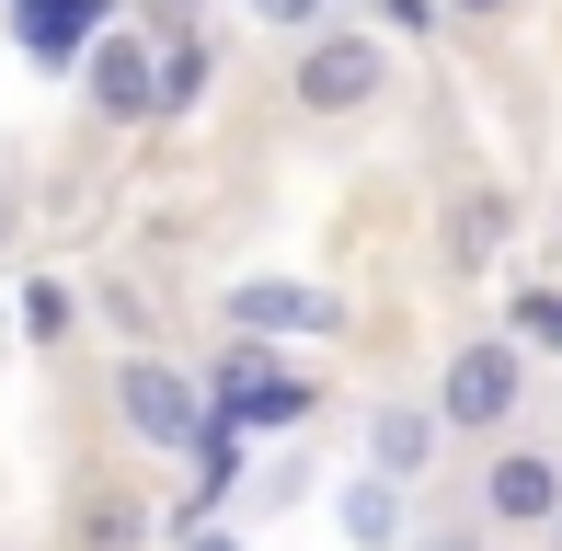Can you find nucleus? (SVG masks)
Here are the masks:
<instances>
[{
    "label": "nucleus",
    "mask_w": 562,
    "mask_h": 551,
    "mask_svg": "<svg viewBox=\"0 0 562 551\" xmlns=\"http://www.w3.org/2000/svg\"><path fill=\"white\" fill-rule=\"evenodd\" d=\"M195 391H207V414L241 425V437H299V425L334 403V391H322V368H299L288 345H241V334L195 368Z\"/></svg>",
    "instance_id": "obj_1"
},
{
    "label": "nucleus",
    "mask_w": 562,
    "mask_h": 551,
    "mask_svg": "<svg viewBox=\"0 0 562 551\" xmlns=\"http://www.w3.org/2000/svg\"><path fill=\"white\" fill-rule=\"evenodd\" d=\"M391 92H402V58H391L379 23H322V35H299V58H288V104L311 115V127L368 115V104H391Z\"/></svg>",
    "instance_id": "obj_2"
},
{
    "label": "nucleus",
    "mask_w": 562,
    "mask_h": 551,
    "mask_svg": "<svg viewBox=\"0 0 562 551\" xmlns=\"http://www.w3.org/2000/svg\"><path fill=\"white\" fill-rule=\"evenodd\" d=\"M115 425L149 448V460H184V448L207 437V391H195V368L161 357V345H126V357H115Z\"/></svg>",
    "instance_id": "obj_3"
},
{
    "label": "nucleus",
    "mask_w": 562,
    "mask_h": 551,
    "mask_svg": "<svg viewBox=\"0 0 562 551\" xmlns=\"http://www.w3.org/2000/svg\"><path fill=\"white\" fill-rule=\"evenodd\" d=\"M437 425L448 437H505L517 425V403H528V357L505 334H471V345H448V368H437Z\"/></svg>",
    "instance_id": "obj_4"
},
{
    "label": "nucleus",
    "mask_w": 562,
    "mask_h": 551,
    "mask_svg": "<svg viewBox=\"0 0 562 551\" xmlns=\"http://www.w3.org/2000/svg\"><path fill=\"white\" fill-rule=\"evenodd\" d=\"M218 322L241 345H334L345 334V299L311 288V276H229V288H218Z\"/></svg>",
    "instance_id": "obj_5"
},
{
    "label": "nucleus",
    "mask_w": 562,
    "mask_h": 551,
    "mask_svg": "<svg viewBox=\"0 0 562 551\" xmlns=\"http://www.w3.org/2000/svg\"><path fill=\"white\" fill-rule=\"evenodd\" d=\"M551 517H562V448L551 437H505L494 460H482V529L540 540Z\"/></svg>",
    "instance_id": "obj_6"
},
{
    "label": "nucleus",
    "mask_w": 562,
    "mask_h": 551,
    "mask_svg": "<svg viewBox=\"0 0 562 551\" xmlns=\"http://www.w3.org/2000/svg\"><path fill=\"white\" fill-rule=\"evenodd\" d=\"M149 58H161V35H149L138 12L81 46V104L104 115V127H149Z\"/></svg>",
    "instance_id": "obj_7"
},
{
    "label": "nucleus",
    "mask_w": 562,
    "mask_h": 551,
    "mask_svg": "<svg viewBox=\"0 0 562 551\" xmlns=\"http://www.w3.org/2000/svg\"><path fill=\"white\" fill-rule=\"evenodd\" d=\"M356 448H368L356 471H379V483H402V494H414L425 471H437L448 425H437V403H425V391H379V403H368V425H356Z\"/></svg>",
    "instance_id": "obj_8"
},
{
    "label": "nucleus",
    "mask_w": 562,
    "mask_h": 551,
    "mask_svg": "<svg viewBox=\"0 0 562 551\" xmlns=\"http://www.w3.org/2000/svg\"><path fill=\"white\" fill-rule=\"evenodd\" d=\"M334 529H345V551H414V494L379 483V471H345L334 483Z\"/></svg>",
    "instance_id": "obj_9"
},
{
    "label": "nucleus",
    "mask_w": 562,
    "mask_h": 551,
    "mask_svg": "<svg viewBox=\"0 0 562 551\" xmlns=\"http://www.w3.org/2000/svg\"><path fill=\"white\" fill-rule=\"evenodd\" d=\"M12 23H23V58L81 69V46L104 35V23H126V0H12Z\"/></svg>",
    "instance_id": "obj_10"
},
{
    "label": "nucleus",
    "mask_w": 562,
    "mask_h": 551,
    "mask_svg": "<svg viewBox=\"0 0 562 551\" xmlns=\"http://www.w3.org/2000/svg\"><path fill=\"white\" fill-rule=\"evenodd\" d=\"M207 92H218V46L195 35H161V58H149V127H184V115H207Z\"/></svg>",
    "instance_id": "obj_11"
},
{
    "label": "nucleus",
    "mask_w": 562,
    "mask_h": 551,
    "mask_svg": "<svg viewBox=\"0 0 562 551\" xmlns=\"http://www.w3.org/2000/svg\"><path fill=\"white\" fill-rule=\"evenodd\" d=\"M505 345H517V357H562V276H528V288L505 299Z\"/></svg>",
    "instance_id": "obj_12"
},
{
    "label": "nucleus",
    "mask_w": 562,
    "mask_h": 551,
    "mask_svg": "<svg viewBox=\"0 0 562 551\" xmlns=\"http://www.w3.org/2000/svg\"><path fill=\"white\" fill-rule=\"evenodd\" d=\"M149 540H161V517L138 494H92L81 506V551H149Z\"/></svg>",
    "instance_id": "obj_13"
},
{
    "label": "nucleus",
    "mask_w": 562,
    "mask_h": 551,
    "mask_svg": "<svg viewBox=\"0 0 562 551\" xmlns=\"http://www.w3.org/2000/svg\"><path fill=\"white\" fill-rule=\"evenodd\" d=\"M12 322H23V345H69V322H81V288H69V276H23Z\"/></svg>",
    "instance_id": "obj_14"
},
{
    "label": "nucleus",
    "mask_w": 562,
    "mask_h": 551,
    "mask_svg": "<svg viewBox=\"0 0 562 551\" xmlns=\"http://www.w3.org/2000/svg\"><path fill=\"white\" fill-rule=\"evenodd\" d=\"M494 241H505V195H471V207H448V254H459V265H494Z\"/></svg>",
    "instance_id": "obj_15"
},
{
    "label": "nucleus",
    "mask_w": 562,
    "mask_h": 551,
    "mask_svg": "<svg viewBox=\"0 0 562 551\" xmlns=\"http://www.w3.org/2000/svg\"><path fill=\"white\" fill-rule=\"evenodd\" d=\"M252 23H265V35H322V23H334V0H241Z\"/></svg>",
    "instance_id": "obj_16"
},
{
    "label": "nucleus",
    "mask_w": 562,
    "mask_h": 551,
    "mask_svg": "<svg viewBox=\"0 0 562 551\" xmlns=\"http://www.w3.org/2000/svg\"><path fill=\"white\" fill-rule=\"evenodd\" d=\"M311 483H322V471L299 460V448H288V460H265V471H252V494H265V506H311Z\"/></svg>",
    "instance_id": "obj_17"
},
{
    "label": "nucleus",
    "mask_w": 562,
    "mask_h": 551,
    "mask_svg": "<svg viewBox=\"0 0 562 551\" xmlns=\"http://www.w3.org/2000/svg\"><path fill=\"white\" fill-rule=\"evenodd\" d=\"M92 311H104V322H115L126 345H149V299L126 288V276H104V288H92Z\"/></svg>",
    "instance_id": "obj_18"
},
{
    "label": "nucleus",
    "mask_w": 562,
    "mask_h": 551,
    "mask_svg": "<svg viewBox=\"0 0 562 551\" xmlns=\"http://www.w3.org/2000/svg\"><path fill=\"white\" fill-rule=\"evenodd\" d=\"M379 35H391V46L414 35L425 46V35H448V12H437V0H379Z\"/></svg>",
    "instance_id": "obj_19"
},
{
    "label": "nucleus",
    "mask_w": 562,
    "mask_h": 551,
    "mask_svg": "<svg viewBox=\"0 0 562 551\" xmlns=\"http://www.w3.org/2000/svg\"><path fill=\"white\" fill-rule=\"evenodd\" d=\"M437 12H448V23H505L517 0H437Z\"/></svg>",
    "instance_id": "obj_20"
},
{
    "label": "nucleus",
    "mask_w": 562,
    "mask_h": 551,
    "mask_svg": "<svg viewBox=\"0 0 562 551\" xmlns=\"http://www.w3.org/2000/svg\"><path fill=\"white\" fill-rule=\"evenodd\" d=\"M172 551H241V540H229V529H184V540H172Z\"/></svg>",
    "instance_id": "obj_21"
},
{
    "label": "nucleus",
    "mask_w": 562,
    "mask_h": 551,
    "mask_svg": "<svg viewBox=\"0 0 562 551\" xmlns=\"http://www.w3.org/2000/svg\"><path fill=\"white\" fill-rule=\"evenodd\" d=\"M23 230V184H0V241H12Z\"/></svg>",
    "instance_id": "obj_22"
},
{
    "label": "nucleus",
    "mask_w": 562,
    "mask_h": 551,
    "mask_svg": "<svg viewBox=\"0 0 562 551\" xmlns=\"http://www.w3.org/2000/svg\"><path fill=\"white\" fill-rule=\"evenodd\" d=\"M551 265H562V207H551Z\"/></svg>",
    "instance_id": "obj_23"
},
{
    "label": "nucleus",
    "mask_w": 562,
    "mask_h": 551,
    "mask_svg": "<svg viewBox=\"0 0 562 551\" xmlns=\"http://www.w3.org/2000/svg\"><path fill=\"white\" fill-rule=\"evenodd\" d=\"M540 540H551V551H562V517H551V529H540Z\"/></svg>",
    "instance_id": "obj_24"
},
{
    "label": "nucleus",
    "mask_w": 562,
    "mask_h": 551,
    "mask_svg": "<svg viewBox=\"0 0 562 551\" xmlns=\"http://www.w3.org/2000/svg\"><path fill=\"white\" fill-rule=\"evenodd\" d=\"M0 345H12V311H0Z\"/></svg>",
    "instance_id": "obj_25"
}]
</instances>
